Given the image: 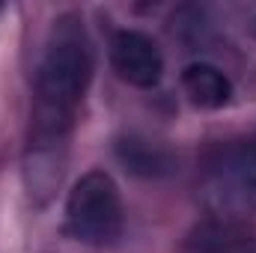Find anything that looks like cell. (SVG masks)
<instances>
[{"label":"cell","mask_w":256,"mask_h":253,"mask_svg":"<svg viewBox=\"0 0 256 253\" xmlns=\"http://www.w3.org/2000/svg\"><path fill=\"white\" fill-rule=\"evenodd\" d=\"M110 63L116 74L140 90H149L164 74V57L158 45L140 30H120L110 39Z\"/></svg>","instance_id":"277c9868"},{"label":"cell","mask_w":256,"mask_h":253,"mask_svg":"<svg viewBox=\"0 0 256 253\" xmlns=\"http://www.w3.org/2000/svg\"><path fill=\"white\" fill-rule=\"evenodd\" d=\"M202 196L220 218L256 212V140H226L202 158Z\"/></svg>","instance_id":"7a4b0ae2"},{"label":"cell","mask_w":256,"mask_h":253,"mask_svg":"<svg viewBox=\"0 0 256 253\" xmlns=\"http://www.w3.org/2000/svg\"><path fill=\"white\" fill-rule=\"evenodd\" d=\"M68 232L92 248L110 244L122 232V200L116 182L104 170H90L74 182L66 200Z\"/></svg>","instance_id":"3957f363"},{"label":"cell","mask_w":256,"mask_h":253,"mask_svg":"<svg viewBox=\"0 0 256 253\" xmlns=\"http://www.w3.org/2000/svg\"><path fill=\"white\" fill-rule=\"evenodd\" d=\"M116 158L126 164L128 173L134 176H146V179H158V176H167L176 161L173 155L155 143V140H146V137H137V134H128L116 143Z\"/></svg>","instance_id":"52a82bcc"},{"label":"cell","mask_w":256,"mask_h":253,"mask_svg":"<svg viewBox=\"0 0 256 253\" xmlns=\"http://www.w3.org/2000/svg\"><path fill=\"white\" fill-rule=\"evenodd\" d=\"M92 80V45L78 15H60L48 33L36 74L33 104V155H60L74 114Z\"/></svg>","instance_id":"6da1fadb"},{"label":"cell","mask_w":256,"mask_h":253,"mask_svg":"<svg viewBox=\"0 0 256 253\" xmlns=\"http://www.w3.org/2000/svg\"><path fill=\"white\" fill-rule=\"evenodd\" d=\"M182 90L194 108L202 110H218L232 98V84L230 78L212 63H191L182 72Z\"/></svg>","instance_id":"8992f818"},{"label":"cell","mask_w":256,"mask_h":253,"mask_svg":"<svg viewBox=\"0 0 256 253\" xmlns=\"http://www.w3.org/2000/svg\"><path fill=\"white\" fill-rule=\"evenodd\" d=\"M256 244L250 230L236 218L214 214L212 220H202L188 236V253H254Z\"/></svg>","instance_id":"5b68a950"},{"label":"cell","mask_w":256,"mask_h":253,"mask_svg":"<svg viewBox=\"0 0 256 253\" xmlns=\"http://www.w3.org/2000/svg\"><path fill=\"white\" fill-rule=\"evenodd\" d=\"M254 253H256V250H254Z\"/></svg>","instance_id":"ba28073f"}]
</instances>
